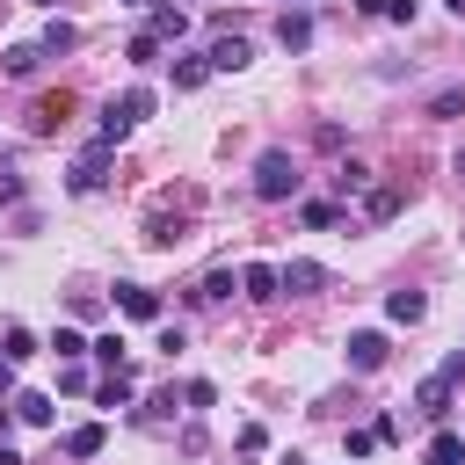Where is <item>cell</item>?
<instances>
[{
  "label": "cell",
  "instance_id": "obj_1",
  "mask_svg": "<svg viewBox=\"0 0 465 465\" xmlns=\"http://www.w3.org/2000/svg\"><path fill=\"white\" fill-rule=\"evenodd\" d=\"M298 182H305V174L291 167V153H262V160H254V196H262V203L298 196Z\"/></svg>",
  "mask_w": 465,
  "mask_h": 465
},
{
  "label": "cell",
  "instance_id": "obj_2",
  "mask_svg": "<svg viewBox=\"0 0 465 465\" xmlns=\"http://www.w3.org/2000/svg\"><path fill=\"white\" fill-rule=\"evenodd\" d=\"M102 182H109V145H87V153L65 167V189H73V196H94Z\"/></svg>",
  "mask_w": 465,
  "mask_h": 465
},
{
  "label": "cell",
  "instance_id": "obj_3",
  "mask_svg": "<svg viewBox=\"0 0 465 465\" xmlns=\"http://www.w3.org/2000/svg\"><path fill=\"white\" fill-rule=\"evenodd\" d=\"M385 356H392V341L378 327H356L349 334V371H385Z\"/></svg>",
  "mask_w": 465,
  "mask_h": 465
},
{
  "label": "cell",
  "instance_id": "obj_4",
  "mask_svg": "<svg viewBox=\"0 0 465 465\" xmlns=\"http://www.w3.org/2000/svg\"><path fill=\"white\" fill-rule=\"evenodd\" d=\"M65 116H73V94H65V87H58V94H36V102H29V131H36V138H51V131H58Z\"/></svg>",
  "mask_w": 465,
  "mask_h": 465
},
{
  "label": "cell",
  "instance_id": "obj_5",
  "mask_svg": "<svg viewBox=\"0 0 465 465\" xmlns=\"http://www.w3.org/2000/svg\"><path fill=\"white\" fill-rule=\"evenodd\" d=\"M240 291H247L254 305H276V298H283V276H276V262H247V269H240Z\"/></svg>",
  "mask_w": 465,
  "mask_h": 465
},
{
  "label": "cell",
  "instance_id": "obj_6",
  "mask_svg": "<svg viewBox=\"0 0 465 465\" xmlns=\"http://www.w3.org/2000/svg\"><path fill=\"white\" fill-rule=\"evenodd\" d=\"M116 312L124 320H160V291L153 283H116Z\"/></svg>",
  "mask_w": 465,
  "mask_h": 465
},
{
  "label": "cell",
  "instance_id": "obj_7",
  "mask_svg": "<svg viewBox=\"0 0 465 465\" xmlns=\"http://www.w3.org/2000/svg\"><path fill=\"white\" fill-rule=\"evenodd\" d=\"M276 276H283V291H291V298H312V291H327V269H320V262H283Z\"/></svg>",
  "mask_w": 465,
  "mask_h": 465
},
{
  "label": "cell",
  "instance_id": "obj_8",
  "mask_svg": "<svg viewBox=\"0 0 465 465\" xmlns=\"http://www.w3.org/2000/svg\"><path fill=\"white\" fill-rule=\"evenodd\" d=\"M414 414H421V421H443V414H450V378H421V385H414Z\"/></svg>",
  "mask_w": 465,
  "mask_h": 465
},
{
  "label": "cell",
  "instance_id": "obj_9",
  "mask_svg": "<svg viewBox=\"0 0 465 465\" xmlns=\"http://www.w3.org/2000/svg\"><path fill=\"white\" fill-rule=\"evenodd\" d=\"M203 58H211V73H240V65H247L254 51H247V36H218V44L203 51Z\"/></svg>",
  "mask_w": 465,
  "mask_h": 465
},
{
  "label": "cell",
  "instance_id": "obj_10",
  "mask_svg": "<svg viewBox=\"0 0 465 465\" xmlns=\"http://www.w3.org/2000/svg\"><path fill=\"white\" fill-rule=\"evenodd\" d=\"M421 465H465V436L458 429H436L429 450H421Z\"/></svg>",
  "mask_w": 465,
  "mask_h": 465
},
{
  "label": "cell",
  "instance_id": "obj_11",
  "mask_svg": "<svg viewBox=\"0 0 465 465\" xmlns=\"http://www.w3.org/2000/svg\"><path fill=\"white\" fill-rule=\"evenodd\" d=\"M145 29H153L160 44H182V36H189V15H182V7H153V22H145Z\"/></svg>",
  "mask_w": 465,
  "mask_h": 465
},
{
  "label": "cell",
  "instance_id": "obj_12",
  "mask_svg": "<svg viewBox=\"0 0 465 465\" xmlns=\"http://www.w3.org/2000/svg\"><path fill=\"white\" fill-rule=\"evenodd\" d=\"M276 44L283 51H312V15H283L276 22Z\"/></svg>",
  "mask_w": 465,
  "mask_h": 465
},
{
  "label": "cell",
  "instance_id": "obj_13",
  "mask_svg": "<svg viewBox=\"0 0 465 465\" xmlns=\"http://www.w3.org/2000/svg\"><path fill=\"white\" fill-rule=\"evenodd\" d=\"M131 138V116L116 109V102H102V124H94V145H124Z\"/></svg>",
  "mask_w": 465,
  "mask_h": 465
},
{
  "label": "cell",
  "instance_id": "obj_14",
  "mask_svg": "<svg viewBox=\"0 0 465 465\" xmlns=\"http://www.w3.org/2000/svg\"><path fill=\"white\" fill-rule=\"evenodd\" d=\"M298 218H305L312 232H327V225H341V203H334V196H305V203H298Z\"/></svg>",
  "mask_w": 465,
  "mask_h": 465
},
{
  "label": "cell",
  "instance_id": "obj_15",
  "mask_svg": "<svg viewBox=\"0 0 465 465\" xmlns=\"http://www.w3.org/2000/svg\"><path fill=\"white\" fill-rule=\"evenodd\" d=\"M421 312H429V298H421V291H392V298H385V320H400V327H414Z\"/></svg>",
  "mask_w": 465,
  "mask_h": 465
},
{
  "label": "cell",
  "instance_id": "obj_16",
  "mask_svg": "<svg viewBox=\"0 0 465 465\" xmlns=\"http://www.w3.org/2000/svg\"><path fill=\"white\" fill-rule=\"evenodd\" d=\"M7 407H15V421H29V429H51V400H44V392H15Z\"/></svg>",
  "mask_w": 465,
  "mask_h": 465
},
{
  "label": "cell",
  "instance_id": "obj_17",
  "mask_svg": "<svg viewBox=\"0 0 465 465\" xmlns=\"http://www.w3.org/2000/svg\"><path fill=\"white\" fill-rule=\"evenodd\" d=\"M218 298H232V269H211V276L189 291V305H218Z\"/></svg>",
  "mask_w": 465,
  "mask_h": 465
},
{
  "label": "cell",
  "instance_id": "obj_18",
  "mask_svg": "<svg viewBox=\"0 0 465 465\" xmlns=\"http://www.w3.org/2000/svg\"><path fill=\"white\" fill-rule=\"evenodd\" d=\"M73 44H80V29H73V22H44V58H65Z\"/></svg>",
  "mask_w": 465,
  "mask_h": 465
},
{
  "label": "cell",
  "instance_id": "obj_19",
  "mask_svg": "<svg viewBox=\"0 0 465 465\" xmlns=\"http://www.w3.org/2000/svg\"><path fill=\"white\" fill-rule=\"evenodd\" d=\"M0 65H7V73H15V80H29V73H36V65H44V44H15V51H7V58H0Z\"/></svg>",
  "mask_w": 465,
  "mask_h": 465
},
{
  "label": "cell",
  "instance_id": "obj_20",
  "mask_svg": "<svg viewBox=\"0 0 465 465\" xmlns=\"http://www.w3.org/2000/svg\"><path fill=\"white\" fill-rule=\"evenodd\" d=\"M203 80H211V58H174V94H189Z\"/></svg>",
  "mask_w": 465,
  "mask_h": 465
},
{
  "label": "cell",
  "instance_id": "obj_21",
  "mask_svg": "<svg viewBox=\"0 0 465 465\" xmlns=\"http://www.w3.org/2000/svg\"><path fill=\"white\" fill-rule=\"evenodd\" d=\"M400 203H407L400 189H371V196H363V218H378V225H385V218H400Z\"/></svg>",
  "mask_w": 465,
  "mask_h": 465
},
{
  "label": "cell",
  "instance_id": "obj_22",
  "mask_svg": "<svg viewBox=\"0 0 465 465\" xmlns=\"http://www.w3.org/2000/svg\"><path fill=\"white\" fill-rule=\"evenodd\" d=\"M51 356H58V363H80V356H87V334H80V327H58V334H51Z\"/></svg>",
  "mask_w": 465,
  "mask_h": 465
},
{
  "label": "cell",
  "instance_id": "obj_23",
  "mask_svg": "<svg viewBox=\"0 0 465 465\" xmlns=\"http://www.w3.org/2000/svg\"><path fill=\"white\" fill-rule=\"evenodd\" d=\"M65 450H73V458H94V450H102V421H80V429H65Z\"/></svg>",
  "mask_w": 465,
  "mask_h": 465
},
{
  "label": "cell",
  "instance_id": "obj_24",
  "mask_svg": "<svg viewBox=\"0 0 465 465\" xmlns=\"http://www.w3.org/2000/svg\"><path fill=\"white\" fill-rule=\"evenodd\" d=\"M421 109H429V116L443 124V116H458V109H465V87H436V94H429Z\"/></svg>",
  "mask_w": 465,
  "mask_h": 465
},
{
  "label": "cell",
  "instance_id": "obj_25",
  "mask_svg": "<svg viewBox=\"0 0 465 465\" xmlns=\"http://www.w3.org/2000/svg\"><path fill=\"white\" fill-rule=\"evenodd\" d=\"M0 341H7V349H0L7 363H29V356H36V334H29V327H7Z\"/></svg>",
  "mask_w": 465,
  "mask_h": 465
},
{
  "label": "cell",
  "instance_id": "obj_26",
  "mask_svg": "<svg viewBox=\"0 0 465 465\" xmlns=\"http://www.w3.org/2000/svg\"><path fill=\"white\" fill-rule=\"evenodd\" d=\"M124 58H131V65H153V58H160V36H153V29H138V36L124 44Z\"/></svg>",
  "mask_w": 465,
  "mask_h": 465
},
{
  "label": "cell",
  "instance_id": "obj_27",
  "mask_svg": "<svg viewBox=\"0 0 465 465\" xmlns=\"http://www.w3.org/2000/svg\"><path fill=\"white\" fill-rule=\"evenodd\" d=\"M116 109H124L131 124H138V116H153V87H124V94H116Z\"/></svg>",
  "mask_w": 465,
  "mask_h": 465
},
{
  "label": "cell",
  "instance_id": "obj_28",
  "mask_svg": "<svg viewBox=\"0 0 465 465\" xmlns=\"http://www.w3.org/2000/svg\"><path fill=\"white\" fill-rule=\"evenodd\" d=\"M94 400H102V407H124V400H131V378H124V371H109V378L94 385Z\"/></svg>",
  "mask_w": 465,
  "mask_h": 465
},
{
  "label": "cell",
  "instance_id": "obj_29",
  "mask_svg": "<svg viewBox=\"0 0 465 465\" xmlns=\"http://www.w3.org/2000/svg\"><path fill=\"white\" fill-rule=\"evenodd\" d=\"M87 349H94V356H102V363H109V371H124V334H94V341H87Z\"/></svg>",
  "mask_w": 465,
  "mask_h": 465
},
{
  "label": "cell",
  "instance_id": "obj_30",
  "mask_svg": "<svg viewBox=\"0 0 465 465\" xmlns=\"http://www.w3.org/2000/svg\"><path fill=\"white\" fill-rule=\"evenodd\" d=\"M182 400H189V407H211V400H218V385H211V378H189V385H182Z\"/></svg>",
  "mask_w": 465,
  "mask_h": 465
},
{
  "label": "cell",
  "instance_id": "obj_31",
  "mask_svg": "<svg viewBox=\"0 0 465 465\" xmlns=\"http://www.w3.org/2000/svg\"><path fill=\"white\" fill-rule=\"evenodd\" d=\"M341 450H349V458H371V450H378V436H371V429H349V436H341Z\"/></svg>",
  "mask_w": 465,
  "mask_h": 465
},
{
  "label": "cell",
  "instance_id": "obj_32",
  "mask_svg": "<svg viewBox=\"0 0 465 465\" xmlns=\"http://www.w3.org/2000/svg\"><path fill=\"white\" fill-rule=\"evenodd\" d=\"M0 203H22V174L15 167H0Z\"/></svg>",
  "mask_w": 465,
  "mask_h": 465
},
{
  "label": "cell",
  "instance_id": "obj_33",
  "mask_svg": "<svg viewBox=\"0 0 465 465\" xmlns=\"http://www.w3.org/2000/svg\"><path fill=\"white\" fill-rule=\"evenodd\" d=\"M436 378H450V385H458V378H465V349H450V356H443V371H436Z\"/></svg>",
  "mask_w": 465,
  "mask_h": 465
},
{
  "label": "cell",
  "instance_id": "obj_34",
  "mask_svg": "<svg viewBox=\"0 0 465 465\" xmlns=\"http://www.w3.org/2000/svg\"><path fill=\"white\" fill-rule=\"evenodd\" d=\"M356 7H363V15H385V7H392V0H356Z\"/></svg>",
  "mask_w": 465,
  "mask_h": 465
},
{
  "label": "cell",
  "instance_id": "obj_35",
  "mask_svg": "<svg viewBox=\"0 0 465 465\" xmlns=\"http://www.w3.org/2000/svg\"><path fill=\"white\" fill-rule=\"evenodd\" d=\"M7 385H15V363H7V356H0V392H7Z\"/></svg>",
  "mask_w": 465,
  "mask_h": 465
},
{
  "label": "cell",
  "instance_id": "obj_36",
  "mask_svg": "<svg viewBox=\"0 0 465 465\" xmlns=\"http://www.w3.org/2000/svg\"><path fill=\"white\" fill-rule=\"evenodd\" d=\"M0 465H22V450H7V443H0Z\"/></svg>",
  "mask_w": 465,
  "mask_h": 465
},
{
  "label": "cell",
  "instance_id": "obj_37",
  "mask_svg": "<svg viewBox=\"0 0 465 465\" xmlns=\"http://www.w3.org/2000/svg\"><path fill=\"white\" fill-rule=\"evenodd\" d=\"M450 15H465V0H450Z\"/></svg>",
  "mask_w": 465,
  "mask_h": 465
},
{
  "label": "cell",
  "instance_id": "obj_38",
  "mask_svg": "<svg viewBox=\"0 0 465 465\" xmlns=\"http://www.w3.org/2000/svg\"><path fill=\"white\" fill-rule=\"evenodd\" d=\"M124 7H145V0H124Z\"/></svg>",
  "mask_w": 465,
  "mask_h": 465
},
{
  "label": "cell",
  "instance_id": "obj_39",
  "mask_svg": "<svg viewBox=\"0 0 465 465\" xmlns=\"http://www.w3.org/2000/svg\"><path fill=\"white\" fill-rule=\"evenodd\" d=\"M458 174H465V153H458Z\"/></svg>",
  "mask_w": 465,
  "mask_h": 465
},
{
  "label": "cell",
  "instance_id": "obj_40",
  "mask_svg": "<svg viewBox=\"0 0 465 465\" xmlns=\"http://www.w3.org/2000/svg\"><path fill=\"white\" fill-rule=\"evenodd\" d=\"M36 7H51V0H36Z\"/></svg>",
  "mask_w": 465,
  "mask_h": 465
}]
</instances>
